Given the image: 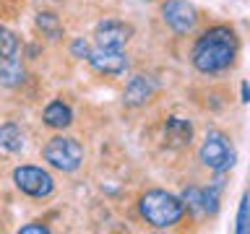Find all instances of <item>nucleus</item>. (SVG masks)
I'll return each instance as SVG.
<instances>
[{"instance_id": "nucleus-1", "label": "nucleus", "mask_w": 250, "mask_h": 234, "mask_svg": "<svg viewBox=\"0 0 250 234\" xmlns=\"http://www.w3.org/2000/svg\"><path fill=\"white\" fill-rule=\"evenodd\" d=\"M240 55V37L229 23L203 29L190 47V62L201 76H222L234 68Z\"/></svg>"}, {"instance_id": "nucleus-2", "label": "nucleus", "mask_w": 250, "mask_h": 234, "mask_svg": "<svg viewBox=\"0 0 250 234\" xmlns=\"http://www.w3.org/2000/svg\"><path fill=\"white\" fill-rule=\"evenodd\" d=\"M138 214L154 229H172L185 218V206L180 195L151 187L138 198Z\"/></svg>"}, {"instance_id": "nucleus-3", "label": "nucleus", "mask_w": 250, "mask_h": 234, "mask_svg": "<svg viewBox=\"0 0 250 234\" xmlns=\"http://www.w3.org/2000/svg\"><path fill=\"white\" fill-rule=\"evenodd\" d=\"M198 161L214 175H227L237 164V148L224 130L211 128L206 130V136L198 146Z\"/></svg>"}, {"instance_id": "nucleus-4", "label": "nucleus", "mask_w": 250, "mask_h": 234, "mask_svg": "<svg viewBox=\"0 0 250 234\" xmlns=\"http://www.w3.org/2000/svg\"><path fill=\"white\" fill-rule=\"evenodd\" d=\"M42 159L50 164L52 169L70 175V172L81 169V164H83V146L78 143L76 138H70V136H52L44 143V148H42Z\"/></svg>"}, {"instance_id": "nucleus-5", "label": "nucleus", "mask_w": 250, "mask_h": 234, "mask_svg": "<svg viewBox=\"0 0 250 234\" xmlns=\"http://www.w3.org/2000/svg\"><path fill=\"white\" fill-rule=\"evenodd\" d=\"M13 185L16 190L29 195V198H50V195L55 193V177L50 175L47 169L37 167V164H21V167L13 169Z\"/></svg>"}, {"instance_id": "nucleus-6", "label": "nucleus", "mask_w": 250, "mask_h": 234, "mask_svg": "<svg viewBox=\"0 0 250 234\" xmlns=\"http://www.w3.org/2000/svg\"><path fill=\"white\" fill-rule=\"evenodd\" d=\"M159 16L164 21L172 34L177 37H185V34H193L195 26H198V8L188 0H164L162 8H159Z\"/></svg>"}, {"instance_id": "nucleus-7", "label": "nucleus", "mask_w": 250, "mask_h": 234, "mask_svg": "<svg viewBox=\"0 0 250 234\" xmlns=\"http://www.w3.org/2000/svg\"><path fill=\"white\" fill-rule=\"evenodd\" d=\"M86 60H89V65L102 76H123L130 65L128 55L123 50H112V47H94Z\"/></svg>"}, {"instance_id": "nucleus-8", "label": "nucleus", "mask_w": 250, "mask_h": 234, "mask_svg": "<svg viewBox=\"0 0 250 234\" xmlns=\"http://www.w3.org/2000/svg\"><path fill=\"white\" fill-rule=\"evenodd\" d=\"M133 37V26L120 19H102L94 29V39L97 47H112V50H123Z\"/></svg>"}, {"instance_id": "nucleus-9", "label": "nucleus", "mask_w": 250, "mask_h": 234, "mask_svg": "<svg viewBox=\"0 0 250 234\" xmlns=\"http://www.w3.org/2000/svg\"><path fill=\"white\" fill-rule=\"evenodd\" d=\"M156 89H159V83H156L151 76H144V73L130 76L128 83H125V91H123V104L125 107H133V109L144 107L146 101L154 99Z\"/></svg>"}, {"instance_id": "nucleus-10", "label": "nucleus", "mask_w": 250, "mask_h": 234, "mask_svg": "<svg viewBox=\"0 0 250 234\" xmlns=\"http://www.w3.org/2000/svg\"><path fill=\"white\" fill-rule=\"evenodd\" d=\"M162 136H164V146H167V148H172V151H183V148H188L193 143L195 130H193L190 120L172 115V117H167V122H164Z\"/></svg>"}, {"instance_id": "nucleus-11", "label": "nucleus", "mask_w": 250, "mask_h": 234, "mask_svg": "<svg viewBox=\"0 0 250 234\" xmlns=\"http://www.w3.org/2000/svg\"><path fill=\"white\" fill-rule=\"evenodd\" d=\"M42 120H44L47 128H52V130H65L73 125V109H70V104H65L62 99H52L50 104L42 109Z\"/></svg>"}, {"instance_id": "nucleus-12", "label": "nucleus", "mask_w": 250, "mask_h": 234, "mask_svg": "<svg viewBox=\"0 0 250 234\" xmlns=\"http://www.w3.org/2000/svg\"><path fill=\"white\" fill-rule=\"evenodd\" d=\"M203 190V216L206 218H214L222 208V193H224V177L216 175V179H211Z\"/></svg>"}, {"instance_id": "nucleus-13", "label": "nucleus", "mask_w": 250, "mask_h": 234, "mask_svg": "<svg viewBox=\"0 0 250 234\" xmlns=\"http://www.w3.org/2000/svg\"><path fill=\"white\" fill-rule=\"evenodd\" d=\"M23 81H26V70H23L21 60H16V58L0 60V86H5V89H19Z\"/></svg>"}, {"instance_id": "nucleus-14", "label": "nucleus", "mask_w": 250, "mask_h": 234, "mask_svg": "<svg viewBox=\"0 0 250 234\" xmlns=\"http://www.w3.org/2000/svg\"><path fill=\"white\" fill-rule=\"evenodd\" d=\"M23 148V133L16 122H3L0 125V151L5 154H21Z\"/></svg>"}, {"instance_id": "nucleus-15", "label": "nucleus", "mask_w": 250, "mask_h": 234, "mask_svg": "<svg viewBox=\"0 0 250 234\" xmlns=\"http://www.w3.org/2000/svg\"><path fill=\"white\" fill-rule=\"evenodd\" d=\"M34 23H37V29L42 31V37H47V39H60L62 34H65V29H62L60 19H58L55 13H50V11H39L37 19H34Z\"/></svg>"}, {"instance_id": "nucleus-16", "label": "nucleus", "mask_w": 250, "mask_h": 234, "mask_svg": "<svg viewBox=\"0 0 250 234\" xmlns=\"http://www.w3.org/2000/svg\"><path fill=\"white\" fill-rule=\"evenodd\" d=\"M180 200L185 206V214H193V216H203V190L198 185H188L183 187L180 193Z\"/></svg>"}, {"instance_id": "nucleus-17", "label": "nucleus", "mask_w": 250, "mask_h": 234, "mask_svg": "<svg viewBox=\"0 0 250 234\" xmlns=\"http://www.w3.org/2000/svg\"><path fill=\"white\" fill-rule=\"evenodd\" d=\"M234 232L237 234H250V193H242L237 216H234Z\"/></svg>"}, {"instance_id": "nucleus-18", "label": "nucleus", "mask_w": 250, "mask_h": 234, "mask_svg": "<svg viewBox=\"0 0 250 234\" xmlns=\"http://www.w3.org/2000/svg\"><path fill=\"white\" fill-rule=\"evenodd\" d=\"M16 52H19V37L11 29L0 26V60L16 58Z\"/></svg>"}, {"instance_id": "nucleus-19", "label": "nucleus", "mask_w": 250, "mask_h": 234, "mask_svg": "<svg viewBox=\"0 0 250 234\" xmlns=\"http://www.w3.org/2000/svg\"><path fill=\"white\" fill-rule=\"evenodd\" d=\"M89 52H91V47H89V42H86L83 37H76L73 42H70V55H73V58L86 60V58H89Z\"/></svg>"}, {"instance_id": "nucleus-20", "label": "nucleus", "mask_w": 250, "mask_h": 234, "mask_svg": "<svg viewBox=\"0 0 250 234\" xmlns=\"http://www.w3.org/2000/svg\"><path fill=\"white\" fill-rule=\"evenodd\" d=\"M19 234H50V226L42 221H31V224H23Z\"/></svg>"}, {"instance_id": "nucleus-21", "label": "nucleus", "mask_w": 250, "mask_h": 234, "mask_svg": "<svg viewBox=\"0 0 250 234\" xmlns=\"http://www.w3.org/2000/svg\"><path fill=\"white\" fill-rule=\"evenodd\" d=\"M240 101L242 104H250V83L248 81L240 83Z\"/></svg>"}, {"instance_id": "nucleus-22", "label": "nucleus", "mask_w": 250, "mask_h": 234, "mask_svg": "<svg viewBox=\"0 0 250 234\" xmlns=\"http://www.w3.org/2000/svg\"><path fill=\"white\" fill-rule=\"evenodd\" d=\"M144 3H156V0H144Z\"/></svg>"}]
</instances>
